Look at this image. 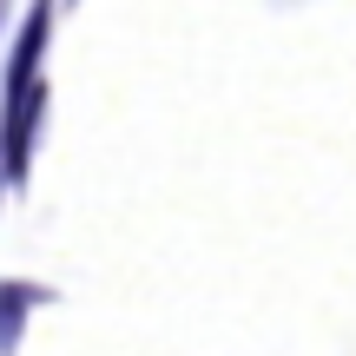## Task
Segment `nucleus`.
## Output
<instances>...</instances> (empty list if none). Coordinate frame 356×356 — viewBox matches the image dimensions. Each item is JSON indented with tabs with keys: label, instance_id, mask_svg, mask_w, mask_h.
<instances>
[{
	"label": "nucleus",
	"instance_id": "nucleus-1",
	"mask_svg": "<svg viewBox=\"0 0 356 356\" xmlns=\"http://www.w3.org/2000/svg\"><path fill=\"white\" fill-rule=\"evenodd\" d=\"M47 26H53V0H33L20 26V47L7 60V92H0V165L13 178H26V159H33L40 139V106H47V79H40V60H47Z\"/></svg>",
	"mask_w": 356,
	"mask_h": 356
},
{
	"label": "nucleus",
	"instance_id": "nucleus-2",
	"mask_svg": "<svg viewBox=\"0 0 356 356\" xmlns=\"http://www.w3.org/2000/svg\"><path fill=\"white\" fill-rule=\"evenodd\" d=\"M33 304H47V291H33V284H0V350L20 343V317Z\"/></svg>",
	"mask_w": 356,
	"mask_h": 356
}]
</instances>
